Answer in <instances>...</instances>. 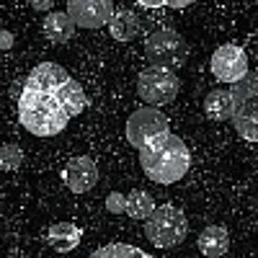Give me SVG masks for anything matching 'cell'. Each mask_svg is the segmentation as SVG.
<instances>
[{"label": "cell", "instance_id": "23", "mask_svg": "<svg viewBox=\"0 0 258 258\" xmlns=\"http://www.w3.org/2000/svg\"><path fill=\"white\" fill-rule=\"evenodd\" d=\"M140 6H145V8H163L168 0H137Z\"/></svg>", "mask_w": 258, "mask_h": 258}, {"label": "cell", "instance_id": "19", "mask_svg": "<svg viewBox=\"0 0 258 258\" xmlns=\"http://www.w3.org/2000/svg\"><path fill=\"white\" fill-rule=\"evenodd\" d=\"M91 255L93 258H111V255H116V258H147V250L126 245V243H109L103 248H96Z\"/></svg>", "mask_w": 258, "mask_h": 258}, {"label": "cell", "instance_id": "17", "mask_svg": "<svg viewBox=\"0 0 258 258\" xmlns=\"http://www.w3.org/2000/svg\"><path fill=\"white\" fill-rule=\"evenodd\" d=\"M57 98H59V103L68 109V114L70 116H78V114H83L85 109H88V98H85V91L80 88V83L78 80H68L64 85H59L57 88Z\"/></svg>", "mask_w": 258, "mask_h": 258}, {"label": "cell", "instance_id": "16", "mask_svg": "<svg viewBox=\"0 0 258 258\" xmlns=\"http://www.w3.org/2000/svg\"><path fill=\"white\" fill-rule=\"evenodd\" d=\"M140 18H137V13H132V11H126V8H119L114 16H111V21H109V34L116 39V41H132L137 34H140Z\"/></svg>", "mask_w": 258, "mask_h": 258}, {"label": "cell", "instance_id": "2", "mask_svg": "<svg viewBox=\"0 0 258 258\" xmlns=\"http://www.w3.org/2000/svg\"><path fill=\"white\" fill-rule=\"evenodd\" d=\"M16 109H18L21 126L26 132H31L34 137H54L64 132V126L73 119L68 109L59 103L57 93L29 88V85H24V91H21L16 101Z\"/></svg>", "mask_w": 258, "mask_h": 258}, {"label": "cell", "instance_id": "4", "mask_svg": "<svg viewBox=\"0 0 258 258\" xmlns=\"http://www.w3.org/2000/svg\"><path fill=\"white\" fill-rule=\"evenodd\" d=\"M145 235L155 248H176L188 235L186 214L173 204H160L145 220Z\"/></svg>", "mask_w": 258, "mask_h": 258}, {"label": "cell", "instance_id": "6", "mask_svg": "<svg viewBox=\"0 0 258 258\" xmlns=\"http://www.w3.org/2000/svg\"><path fill=\"white\" fill-rule=\"evenodd\" d=\"M145 57L150 64H163V68H181L188 57V44L176 29H158L145 41Z\"/></svg>", "mask_w": 258, "mask_h": 258}, {"label": "cell", "instance_id": "22", "mask_svg": "<svg viewBox=\"0 0 258 258\" xmlns=\"http://www.w3.org/2000/svg\"><path fill=\"white\" fill-rule=\"evenodd\" d=\"M29 6H31L36 13H49L52 6H54V0H29Z\"/></svg>", "mask_w": 258, "mask_h": 258}, {"label": "cell", "instance_id": "24", "mask_svg": "<svg viewBox=\"0 0 258 258\" xmlns=\"http://www.w3.org/2000/svg\"><path fill=\"white\" fill-rule=\"evenodd\" d=\"M194 3V0H168V8H186V6H191Z\"/></svg>", "mask_w": 258, "mask_h": 258}, {"label": "cell", "instance_id": "9", "mask_svg": "<svg viewBox=\"0 0 258 258\" xmlns=\"http://www.w3.org/2000/svg\"><path fill=\"white\" fill-rule=\"evenodd\" d=\"M68 13L78 29H101L109 26L116 8L114 0H68Z\"/></svg>", "mask_w": 258, "mask_h": 258}, {"label": "cell", "instance_id": "11", "mask_svg": "<svg viewBox=\"0 0 258 258\" xmlns=\"http://www.w3.org/2000/svg\"><path fill=\"white\" fill-rule=\"evenodd\" d=\"M68 80H70V75H68V70H64V68H59V64H54V62H41V64H36V68L29 73V78H26L24 85L57 93V88H59V85H64Z\"/></svg>", "mask_w": 258, "mask_h": 258}, {"label": "cell", "instance_id": "7", "mask_svg": "<svg viewBox=\"0 0 258 258\" xmlns=\"http://www.w3.org/2000/svg\"><path fill=\"white\" fill-rule=\"evenodd\" d=\"M170 132V119L158 109V106H140L137 111H132V116L126 119V142L135 150L145 147L147 142H153L155 137Z\"/></svg>", "mask_w": 258, "mask_h": 258}, {"label": "cell", "instance_id": "14", "mask_svg": "<svg viewBox=\"0 0 258 258\" xmlns=\"http://www.w3.org/2000/svg\"><path fill=\"white\" fill-rule=\"evenodd\" d=\"M47 243L57 250V253H70L78 248L80 243V227L73 222H54L47 230Z\"/></svg>", "mask_w": 258, "mask_h": 258}, {"label": "cell", "instance_id": "8", "mask_svg": "<svg viewBox=\"0 0 258 258\" xmlns=\"http://www.w3.org/2000/svg\"><path fill=\"white\" fill-rule=\"evenodd\" d=\"M212 75L214 80H220L225 85H232L238 83L240 78H245L250 70H248V54L238 47V44H222L214 49L212 54Z\"/></svg>", "mask_w": 258, "mask_h": 258}, {"label": "cell", "instance_id": "21", "mask_svg": "<svg viewBox=\"0 0 258 258\" xmlns=\"http://www.w3.org/2000/svg\"><path fill=\"white\" fill-rule=\"evenodd\" d=\"M106 209H109L111 214H121V212H126V194L111 191L109 197H106Z\"/></svg>", "mask_w": 258, "mask_h": 258}, {"label": "cell", "instance_id": "10", "mask_svg": "<svg viewBox=\"0 0 258 258\" xmlns=\"http://www.w3.org/2000/svg\"><path fill=\"white\" fill-rule=\"evenodd\" d=\"M62 181L73 194H88L98 183V165L88 155L73 158L62 170Z\"/></svg>", "mask_w": 258, "mask_h": 258}, {"label": "cell", "instance_id": "5", "mask_svg": "<svg viewBox=\"0 0 258 258\" xmlns=\"http://www.w3.org/2000/svg\"><path fill=\"white\" fill-rule=\"evenodd\" d=\"M181 88V80L173 68H163V64H150L147 70L137 78V93L150 106H168L173 103Z\"/></svg>", "mask_w": 258, "mask_h": 258}, {"label": "cell", "instance_id": "18", "mask_svg": "<svg viewBox=\"0 0 258 258\" xmlns=\"http://www.w3.org/2000/svg\"><path fill=\"white\" fill-rule=\"evenodd\" d=\"M155 209H158V204H155V199L150 197L147 191H142V188H132V191L126 194V214H129L132 220L145 222Z\"/></svg>", "mask_w": 258, "mask_h": 258}, {"label": "cell", "instance_id": "15", "mask_svg": "<svg viewBox=\"0 0 258 258\" xmlns=\"http://www.w3.org/2000/svg\"><path fill=\"white\" fill-rule=\"evenodd\" d=\"M204 114L212 121H230L232 119V91L214 88L204 98Z\"/></svg>", "mask_w": 258, "mask_h": 258}, {"label": "cell", "instance_id": "13", "mask_svg": "<svg viewBox=\"0 0 258 258\" xmlns=\"http://www.w3.org/2000/svg\"><path fill=\"white\" fill-rule=\"evenodd\" d=\"M199 250L207 258H220L230 250V232L225 225H209L199 235Z\"/></svg>", "mask_w": 258, "mask_h": 258}, {"label": "cell", "instance_id": "1", "mask_svg": "<svg viewBox=\"0 0 258 258\" xmlns=\"http://www.w3.org/2000/svg\"><path fill=\"white\" fill-rule=\"evenodd\" d=\"M140 165L150 181H155L160 186H170L188 173L191 153L178 135L165 132L155 137L153 142H147L145 147H140Z\"/></svg>", "mask_w": 258, "mask_h": 258}, {"label": "cell", "instance_id": "3", "mask_svg": "<svg viewBox=\"0 0 258 258\" xmlns=\"http://www.w3.org/2000/svg\"><path fill=\"white\" fill-rule=\"evenodd\" d=\"M232 91V126L243 140L258 142V75L248 73L238 83L230 85Z\"/></svg>", "mask_w": 258, "mask_h": 258}, {"label": "cell", "instance_id": "20", "mask_svg": "<svg viewBox=\"0 0 258 258\" xmlns=\"http://www.w3.org/2000/svg\"><path fill=\"white\" fill-rule=\"evenodd\" d=\"M21 163H24V150L16 142H6L3 150H0V168L3 170H18Z\"/></svg>", "mask_w": 258, "mask_h": 258}, {"label": "cell", "instance_id": "12", "mask_svg": "<svg viewBox=\"0 0 258 258\" xmlns=\"http://www.w3.org/2000/svg\"><path fill=\"white\" fill-rule=\"evenodd\" d=\"M44 36L52 41V44H68V41L73 39V34H75V21L70 18V13L64 11V13H59V11H49V16L44 18Z\"/></svg>", "mask_w": 258, "mask_h": 258}, {"label": "cell", "instance_id": "25", "mask_svg": "<svg viewBox=\"0 0 258 258\" xmlns=\"http://www.w3.org/2000/svg\"><path fill=\"white\" fill-rule=\"evenodd\" d=\"M11 47H13V34H11V31L6 29V31H3V49L8 52Z\"/></svg>", "mask_w": 258, "mask_h": 258}]
</instances>
